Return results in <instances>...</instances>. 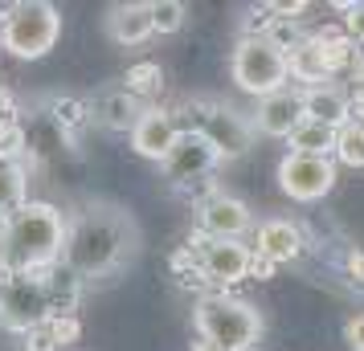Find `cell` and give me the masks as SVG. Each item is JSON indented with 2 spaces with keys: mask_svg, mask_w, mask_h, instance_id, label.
<instances>
[{
  "mask_svg": "<svg viewBox=\"0 0 364 351\" xmlns=\"http://www.w3.org/2000/svg\"><path fill=\"white\" fill-rule=\"evenodd\" d=\"M135 250H139V225L132 213L119 204H90L70 225L62 266L86 282V278L115 274L123 262L135 257Z\"/></svg>",
  "mask_w": 364,
  "mask_h": 351,
  "instance_id": "obj_1",
  "label": "cell"
},
{
  "mask_svg": "<svg viewBox=\"0 0 364 351\" xmlns=\"http://www.w3.org/2000/svg\"><path fill=\"white\" fill-rule=\"evenodd\" d=\"M66 233L70 225L53 204L25 201L13 217L4 221L0 262H4V269H17V274H46V269L62 266Z\"/></svg>",
  "mask_w": 364,
  "mask_h": 351,
  "instance_id": "obj_2",
  "label": "cell"
},
{
  "mask_svg": "<svg viewBox=\"0 0 364 351\" xmlns=\"http://www.w3.org/2000/svg\"><path fill=\"white\" fill-rule=\"evenodd\" d=\"M197 331L205 343H217L225 351H250L262 339V315L250 306L246 299H230V294H209L197 302Z\"/></svg>",
  "mask_w": 364,
  "mask_h": 351,
  "instance_id": "obj_3",
  "label": "cell"
},
{
  "mask_svg": "<svg viewBox=\"0 0 364 351\" xmlns=\"http://www.w3.org/2000/svg\"><path fill=\"white\" fill-rule=\"evenodd\" d=\"M62 37V13L50 0H21L13 9H4V25H0V45L13 57H46Z\"/></svg>",
  "mask_w": 364,
  "mask_h": 351,
  "instance_id": "obj_4",
  "label": "cell"
},
{
  "mask_svg": "<svg viewBox=\"0 0 364 351\" xmlns=\"http://www.w3.org/2000/svg\"><path fill=\"white\" fill-rule=\"evenodd\" d=\"M230 74H233V82L242 86L246 94H254L258 102L270 99V94H279V90H287V78H291L287 53L274 50L266 37H242L237 41Z\"/></svg>",
  "mask_w": 364,
  "mask_h": 351,
  "instance_id": "obj_5",
  "label": "cell"
},
{
  "mask_svg": "<svg viewBox=\"0 0 364 351\" xmlns=\"http://www.w3.org/2000/svg\"><path fill=\"white\" fill-rule=\"evenodd\" d=\"M50 318H53V302L41 274H17V269L0 274V323L9 331L29 335Z\"/></svg>",
  "mask_w": 364,
  "mask_h": 351,
  "instance_id": "obj_6",
  "label": "cell"
},
{
  "mask_svg": "<svg viewBox=\"0 0 364 351\" xmlns=\"http://www.w3.org/2000/svg\"><path fill=\"white\" fill-rule=\"evenodd\" d=\"M193 115H197V127H188V131H197L217 151V160H237L254 147V123L246 115H237L233 106L193 102Z\"/></svg>",
  "mask_w": 364,
  "mask_h": 351,
  "instance_id": "obj_7",
  "label": "cell"
},
{
  "mask_svg": "<svg viewBox=\"0 0 364 351\" xmlns=\"http://www.w3.org/2000/svg\"><path fill=\"white\" fill-rule=\"evenodd\" d=\"M336 184V164L331 155H295L287 151L279 164V188L299 204H311V201H323Z\"/></svg>",
  "mask_w": 364,
  "mask_h": 351,
  "instance_id": "obj_8",
  "label": "cell"
},
{
  "mask_svg": "<svg viewBox=\"0 0 364 351\" xmlns=\"http://www.w3.org/2000/svg\"><path fill=\"white\" fill-rule=\"evenodd\" d=\"M193 262L200 266V274L213 286H233L250 278V262H254V250L246 241H213V237H193Z\"/></svg>",
  "mask_w": 364,
  "mask_h": 351,
  "instance_id": "obj_9",
  "label": "cell"
},
{
  "mask_svg": "<svg viewBox=\"0 0 364 351\" xmlns=\"http://www.w3.org/2000/svg\"><path fill=\"white\" fill-rule=\"evenodd\" d=\"M250 204L230 196V192H217L209 201L197 204V229L200 237H213V241H242V233H250Z\"/></svg>",
  "mask_w": 364,
  "mask_h": 351,
  "instance_id": "obj_10",
  "label": "cell"
},
{
  "mask_svg": "<svg viewBox=\"0 0 364 351\" xmlns=\"http://www.w3.org/2000/svg\"><path fill=\"white\" fill-rule=\"evenodd\" d=\"M250 123H254V131L270 135V139H291V135L307 123V111H303V90H279V94L262 99Z\"/></svg>",
  "mask_w": 364,
  "mask_h": 351,
  "instance_id": "obj_11",
  "label": "cell"
},
{
  "mask_svg": "<svg viewBox=\"0 0 364 351\" xmlns=\"http://www.w3.org/2000/svg\"><path fill=\"white\" fill-rule=\"evenodd\" d=\"M176 139H181V127L160 106H144L139 123L132 127V151L144 160H156V164H164V155L176 147Z\"/></svg>",
  "mask_w": 364,
  "mask_h": 351,
  "instance_id": "obj_12",
  "label": "cell"
},
{
  "mask_svg": "<svg viewBox=\"0 0 364 351\" xmlns=\"http://www.w3.org/2000/svg\"><path fill=\"white\" fill-rule=\"evenodd\" d=\"M217 164V151L200 139L197 131H181V139H176V147L164 155V176L172 180V184H193V180H200L209 167Z\"/></svg>",
  "mask_w": 364,
  "mask_h": 351,
  "instance_id": "obj_13",
  "label": "cell"
},
{
  "mask_svg": "<svg viewBox=\"0 0 364 351\" xmlns=\"http://www.w3.org/2000/svg\"><path fill=\"white\" fill-rule=\"evenodd\" d=\"M299 253H303V233H299V225L282 217H270L258 225V233H254V257H262L270 266H282V262H295Z\"/></svg>",
  "mask_w": 364,
  "mask_h": 351,
  "instance_id": "obj_14",
  "label": "cell"
},
{
  "mask_svg": "<svg viewBox=\"0 0 364 351\" xmlns=\"http://www.w3.org/2000/svg\"><path fill=\"white\" fill-rule=\"evenodd\" d=\"M139 115H144V102L135 99L127 86L102 90V94H95V102H90V118H95L99 127H107V131H127L132 135V127L139 123Z\"/></svg>",
  "mask_w": 364,
  "mask_h": 351,
  "instance_id": "obj_15",
  "label": "cell"
},
{
  "mask_svg": "<svg viewBox=\"0 0 364 351\" xmlns=\"http://www.w3.org/2000/svg\"><path fill=\"white\" fill-rule=\"evenodd\" d=\"M107 33L115 45H144L156 33V21H151V4L132 0V4H115L107 13Z\"/></svg>",
  "mask_w": 364,
  "mask_h": 351,
  "instance_id": "obj_16",
  "label": "cell"
},
{
  "mask_svg": "<svg viewBox=\"0 0 364 351\" xmlns=\"http://www.w3.org/2000/svg\"><path fill=\"white\" fill-rule=\"evenodd\" d=\"M303 111L311 123H323V127H344L352 118V99H348L340 86H311L303 90Z\"/></svg>",
  "mask_w": 364,
  "mask_h": 351,
  "instance_id": "obj_17",
  "label": "cell"
},
{
  "mask_svg": "<svg viewBox=\"0 0 364 351\" xmlns=\"http://www.w3.org/2000/svg\"><path fill=\"white\" fill-rule=\"evenodd\" d=\"M287 69H291V78H295V82H303V90L323 86L331 78L328 62H323V50H319V41H315V37H307L303 45H295V50L287 53Z\"/></svg>",
  "mask_w": 364,
  "mask_h": 351,
  "instance_id": "obj_18",
  "label": "cell"
},
{
  "mask_svg": "<svg viewBox=\"0 0 364 351\" xmlns=\"http://www.w3.org/2000/svg\"><path fill=\"white\" fill-rule=\"evenodd\" d=\"M319 41V50H323V62H328V74H340V69H352L356 66V57H360V50H356V41L348 33H336V29H323V33L315 37Z\"/></svg>",
  "mask_w": 364,
  "mask_h": 351,
  "instance_id": "obj_19",
  "label": "cell"
},
{
  "mask_svg": "<svg viewBox=\"0 0 364 351\" xmlns=\"http://www.w3.org/2000/svg\"><path fill=\"white\" fill-rule=\"evenodd\" d=\"M25 204V167L0 160V221H9Z\"/></svg>",
  "mask_w": 364,
  "mask_h": 351,
  "instance_id": "obj_20",
  "label": "cell"
},
{
  "mask_svg": "<svg viewBox=\"0 0 364 351\" xmlns=\"http://www.w3.org/2000/svg\"><path fill=\"white\" fill-rule=\"evenodd\" d=\"M331 147H336V127H323V123H311V118L291 135L295 155H331Z\"/></svg>",
  "mask_w": 364,
  "mask_h": 351,
  "instance_id": "obj_21",
  "label": "cell"
},
{
  "mask_svg": "<svg viewBox=\"0 0 364 351\" xmlns=\"http://www.w3.org/2000/svg\"><path fill=\"white\" fill-rule=\"evenodd\" d=\"M331 155L348 167H364V118H348L344 127H336Z\"/></svg>",
  "mask_w": 364,
  "mask_h": 351,
  "instance_id": "obj_22",
  "label": "cell"
},
{
  "mask_svg": "<svg viewBox=\"0 0 364 351\" xmlns=\"http://www.w3.org/2000/svg\"><path fill=\"white\" fill-rule=\"evenodd\" d=\"M21 155H25V131L13 118V111H0V160L21 164Z\"/></svg>",
  "mask_w": 364,
  "mask_h": 351,
  "instance_id": "obj_23",
  "label": "cell"
},
{
  "mask_svg": "<svg viewBox=\"0 0 364 351\" xmlns=\"http://www.w3.org/2000/svg\"><path fill=\"white\" fill-rule=\"evenodd\" d=\"M184 9L181 0H151V21H156V33H176L184 25Z\"/></svg>",
  "mask_w": 364,
  "mask_h": 351,
  "instance_id": "obj_24",
  "label": "cell"
},
{
  "mask_svg": "<svg viewBox=\"0 0 364 351\" xmlns=\"http://www.w3.org/2000/svg\"><path fill=\"white\" fill-rule=\"evenodd\" d=\"M160 78H164V74H160L156 62H139V66L127 69V90H132L135 99H144V94H151V90L160 86Z\"/></svg>",
  "mask_w": 364,
  "mask_h": 351,
  "instance_id": "obj_25",
  "label": "cell"
},
{
  "mask_svg": "<svg viewBox=\"0 0 364 351\" xmlns=\"http://www.w3.org/2000/svg\"><path fill=\"white\" fill-rule=\"evenodd\" d=\"M53 118H58L62 127H78L82 118H90V106L78 102V99H58L53 102Z\"/></svg>",
  "mask_w": 364,
  "mask_h": 351,
  "instance_id": "obj_26",
  "label": "cell"
},
{
  "mask_svg": "<svg viewBox=\"0 0 364 351\" xmlns=\"http://www.w3.org/2000/svg\"><path fill=\"white\" fill-rule=\"evenodd\" d=\"M46 327H50V335H53V343H58V347H70V343L82 335V327H78V318H74V315H53Z\"/></svg>",
  "mask_w": 364,
  "mask_h": 351,
  "instance_id": "obj_27",
  "label": "cell"
},
{
  "mask_svg": "<svg viewBox=\"0 0 364 351\" xmlns=\"http://www.w3.org/2000/svg\"><path fill=\"white\" fill-rule=\"evenodd\" d=\"M344 33L356 41V45H364V0L360 4H348L344 9Z\"/></svg>",
  "mask_w": 364,
  "mask_h": 351,
  "instance_id": "obj_28",
  "label": "cell"
},
{
  "mask_svg": "<svg viewBox=\"0 0 364 351\" xmlns=\"http://www.w3.org/2000/svg\"><path fill=\"white\" fill-rule=\"evenodd\" d=\"M344 343L352 351H364V311H360V315H352L344 323Z\"/></svg>",
  "mask_w": 364,
  "mask_h": 351,
  "instance_id": "obj_29",
  "label": "cell"
},
{
  "mask_svg": "<svg viewBox=\"0 0 364 351\" xmlns=\"http://www.w3.org/2000/svg\"><path fill=\"white\" fill-rule=\"evenodd\" d=\"M348 278H352V282H360L364 286V253H348Z\"/></svg>",
  "mask_w": 364,
  "mask_h": 351,
  "instance_id": "obj_30",
  "label": "cell"
},
{
  "mask_svg": "<svg viewBox=\"0 0 364 351\" xmlns=\"http://www.w3.org/2000/svg\"><path fill=\"white\" fill-rule=\"evenodd\" d=\"M270 274H274L270 262H262V257H254V262H250V278H270Z\"/></svg>",
  "mask_w": 364,
  "mask_h": 351,
  "instance_id": "obj_31",
  "label": "cell"
},
{
  "mask_svg": "<svg viewBox=\"0 0 364 351\" xmlns=\"http://www.w3.org/2000/svg\"><path fill=\"white\" fill-rule=\"evenodd\" d=\"M193 351H225V347H217V343H205V339H200V343H197Z\"/></svg>",
  "mask_w": 364,
  "mask_h": 351,
  "instance_id": "obj_32",
  "label": "cell"
},
{
  "mask_svg": "<svg viewBox=\"0 0 364 351\" xmlns=\"http://www.w3.org/2000/svg\"><path fill=\"white\" fill-rule=\"evenodd\" d=\"M0 111H9V94L4 90H0Z\"/></svg>",
  "mask_w": 364,
  "mask_h": 351,
  "instance_id": "obj_33",
  "label": "cell"
},
{
  "mask_svg": "<svg viewBox=\"0 0 364 351\" xmlns=\"http://www.w3.org/2000/svg\"><path fill=\"white\" fill-rule=\"evenodd\" d=\"M0 25H4V9H0Z\"/></svg>",
  "mask_w": 364,
  "mask_h": 351,
  "instance_id": "obj_34",
  "label": "cell"
}]
</instances>
